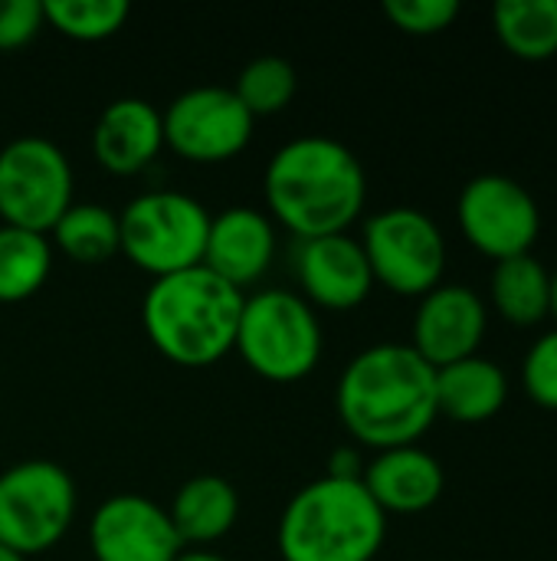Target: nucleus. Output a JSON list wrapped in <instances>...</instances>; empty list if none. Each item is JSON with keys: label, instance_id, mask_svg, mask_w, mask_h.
Returning a JSON list of instances; mask_svg holds the SVG:
<instances>
[{"label": "nucleus", "instance_id": "obj_4", "mask_svg": "<svg viewBox=\"0 0 557 561\" xmlns=\"http://www.w3.org/2000/svg\"><path fill=\"white\" fill-rule=\"evenodd\" d=\"M387 516L361 480L318 477L282 510L276 549L282 561H374Z\"/></svg>", "mask_w": 557, "mask_h": 561}, {"label": "nucleus", "instance_id": "obj_9", "mask_svg": "<svg viewBox=\"0 0 557 561\" xmlns=\"http://www.w3.org/2000/svg\"><path fill=\"white\" fill-rule=\"evenodd\" d=\"M72 204V164L43 135H20L0 148V224L46 233Z\"/></svg>", "mask_w": 557, "mask_h": 561}, {"label": "nucleus", "instance_id": "obj_29", "mask_svg": "<svg viewBox=\"0 0 557 561\" xmlns=\"http://www.w3.org/2000/svg\"><path fill=\"white\" fill-rule=\"evenodd\" d=\"M325 477L332 480H361L364 477V457L358 447H335L325 467Z\"/></svg>", "mask_w": 557, "mask_h": 561}, {"label": "nucleus", "instance_id": "obj_14", "mask_svg": "<svg viewBox=\"0 0 557 561\" xmlns=\"http://www.w3.org/2000/svg\"><path fill=\"white\" fill-rule=\"evenodd\" d=\"M486 302L476 289L460 283H440L420 299L414 312L410 348L430 368H446L479 352L486 339Z\"/></svg>", "mask_w": 557, "mask_h": 561}, {"label": "nucleus", "instance_id": "obj_6", "mask_svg": "<svg viewBox=\"0 0 557 561\" xmlns=\"http://www.w3.org/2000/svg\"><path fill=\"white\" fill-rule=\"evenodd\" d=\"M121 253L151 279L204 263L210 210L184 191H144L118 210Z\"/></svg>", "mask_w": 557, "mask_h": 561}, {"label": "nucleus", "instance_id": "obj_8", "mask_svg": "<svg viewBox=\"0 0 557 561\" xmlns=\"http://www.w3.org/2000/svg\"><path fill=\"white\" fill-rule=\"evenodd\" d=\"M374 283L397 296L423 299L443 283L446 240L437 220L417 207H384L368 217L361 230Z\"/></svg>", "mask_w": 557, "mask_h": 561}, {"label": "nucleus", "instance_id": "obj_12", "mask_svg": "<svg viewBox=\"0 0 557 561\" xmlns=\"http://www.w3.org/2000/svg\"><path fill=\"white\" fill-rule=\"evenodd\" d=\"M89 549L95 561H174L184 552L167 510L141 493H118L95 506Z\"/></svg>", "mask_w": 557, "mask_h": 561}, {"label": "nucleus", "instance_id": "obj_7", "mask_svg": "<svg viewBox=\"0 0 557 561\" xmlns=\"http://www.w3.org/2000/svg\"><path fill=\"white\" fill-rule=\"evenodd\" d=\"M76 519V483L53 460H23L0 473V546L23 559L49 552Z\"/></svg>", "mask_w": 557, "mask_h": 561}, {"label": "nucleus", "instance_id": "obj_25", "mask_svg": "<svg viewBox=\"0 0 557 561\" xmlns=\"http://www.w3.org/2000/svg\"><path fill=\"white\" fill-rule=\"evenodd\" d=\"M131 7L125 0H43V16L69 39L95 43L115 36Z\"/></svg>", "mask_w": 557, "mask_h": 561}, {"label": "nucleus", "instance_id": "obj_15", "mask_svg": "<svg viewBox=\"0 0 557 561\" xmlns=\"http://www.w3.org/2000/svg\"><path fill=\"white\" fill-rule=\"evenodd\" d=\"M276 260V220L250 204L223 207L210 214L204 263L223 283L246 289L269 273Z\"/></svg>", "mask_w": 557, "mask_h": 561}, {"label": "nucleus", "instance_id": "obj_2", "mask_svg": "<svg viewBox=\"0 0 557 561\" xmlns=\"http://www.w3.org/2000/svg\"><path fill=\"white\" fill-rule=\"evenodd\" d=\"M266 207L295 240L348 233L368 201L358 154L328 135H299L276 148L263 174Z\"/></svg>", "mask_w": 557, "mask_h": 561}, {"label": "nucleus", "instance_id": "obj_31", "mask_svg": "<svg viewBox=\"0 0 557 561\" xmlns=\"http://www.w3.org/2000/svg\"><path fill=\"white\" fill-rule=\"evenodd\" d=\"M548 316L557 322V273H552V296H548Z\"/></svg>", "mask_w": 557, "mask_h": 561}, {"label": "nucleus", "instance_id": "obj_30", "mask_svg": "<svg viewBox=\"0 0 557 561\" xmlns=\"http://www.w3.org/2000/svg\"><path fill=\"white\" fill-rule=\"evenodd\" d=\"M174 561H227L223 556H217V552H207V549H184L181 556Z\"/></svg>", "mask_w": 557, "mask_h": 561}, {"label": "nucleus", "instance_id": "obj_28", "mask_svg": "<svg viewBox=\"0 0 557 561\" xmlns=\"http://www.w3.org/2000/svg\"><path fill=\"white\" fill-rule=\"evenodd\" d=\"M43 26V0H0V53L26 46Z\"/></svg>", "mask_w": 557, "mask_h": 561}, {"label": "nucleus", "instance_id": "obj_19", "mask_svg": "<svg viewBox=\"0 0 557 561\" xmlns=\"http://www.w3.org/2000/svg\"><path fill=\"white\" fill-rule=\"evenodd\" d=\"M509 398V378L492 358H463L437 368V411L460 424L492 421Z\"/></svg>", "mask_w": 557, "mask_h": 561}, {"label": "nucleus", "instance_id": "obj_21", "mask_svg": "<svg viewBox=\"0 0 557 561\" xmlns=\"http://www.w3.org/2000/svg\"><path fill=\"white\" fill-rule=\"evenodd\" d=\"M496 312L519 329L538 325L548 316V296H552V273L535 260L532 253L512 256L496 263L492 286H489Z\"/></svg>", "mask_w": 557, "mask_h": 561}, {"label": "nucleus", "instance_id": "obj_17", "mask_svg": "<svg viewBox=\"0 0 557 561\" xmlns=\"http://www.w3.org/2000/svg\"><path fill=\"white\" fill-rule=\"evenodd\" d=\"M361 483L384 516H417L440 503L446 477L433 454L410 444L381 450L371 463H364Z\"/></svg>", "mask_w": 557, "mask_h": 561}, {"label": "nucleus", "instance_id": "obj_13", "mask_svg": "<svg viewBox=\"0 0 557 561\" xmlns=\"http://www.w3.org/2000/svg\"><path fill=\"white\" fill-rule=\"evenodd\" d=\"M292 273L302 289L299 296L312 309L318 306L332 312H348V309H358L374 289V276L361 250V240L348 233L295 240Z\"/></svg>", "mask_w": 557, "mask_h": 561}, {"label": "nucleus", "instance_id": "obj_22", "mask_svg": "<svg viewBox=\"0 0 557 561\" xmlns=\"http://www.w3.org/2000/svg\"><path fill=\"white\" fill-rule=\"evenodd\" d=\"M492 26L515 59L545 62L557 56V0H499Z\"/></svg>", "mask_w": 557, "mask_h": 561}, {"label": "nucleus", "instance_id": "obj_16", "mask_svg": "<svg viewBox=\"0 0 557 561\" xmlns=\"http://www.w3.org/2000/svg\"><path fill=\"white\" fill-rule=\"evenodd\" d=\"M164 148V122L161 108L138 95H121L108 102L92 128V154L95 161L118 174H141Z\"/></svg>", "mask_w": 557, "mask_h": 561}, {"label": "nucleus", "instance_id": "obj_32", "mask_svg": "<svg viewBox=\"0 0 557 561\" xmlns=\"http://www.w3.org/2000/svg\"><path fill=\"white\" fill-rule=\"evenodd\" d=\"M0 561H30V559H23V556H16L13 549H7V546H0Z\"/></svg>", "mask_w": 557, "mask_h": 561}, {"label": "nucleus", "instance_id": "obj_3", "mask_svg": "<svg viewBox=\"0 0 557 561\" xmlns=\"http://www.w3.org/2000/svg\"><path fill=\"white\" fill-rule=\"evenodd\" d=\"M246 293L213 276L207 266L151 279L141 322L148 342L174 365L207 368L236 345Z\"/></svg>", "mask_w": 557, "mask_h": 561}, {"label": "nucleus", "instance_id": "obj_10", "mask_svg": "<svg viewBox=\"0 0 557 561\" xmlns=\"http://www.w3.org/2000/svg\"><path fill=\"white\" fill-rule=\"evenodd\" d=\"M164 148L194 164H220L236 158L256 128L250 108L230 85H194L161 112Z\"/></svg>", "mask_w": 557, "mask_h": 561}, {"label": "nucleus", "instance_id": "obj_26", "mask_svg": "<svg viewBox=\"0 0 557 561\" xmlns=\"http://www.w3.org/2000/svg\"><path fill=\"white\" fill-rule=\"evenodd\" d=\"M384 16L410 36H437L460 16L456 0H384Z\"/></svg>", "mask_w": 557, "mask_h": 561}, {"label": "nucleus", "instance_id": "obj_23", "mask_svg": "<svg viewBox=\"0 0 557 561\" xmlns=\"http://www.w3.org/2000/svg\"><path fill=\"white\" fill-rule=\"evenodd\" d=\"M53 270V243L46 233L0 224V302L13 306L43 289Z\"/></svg>", "mask_w": 557, "mask_h": 561}, {"label": "nucleus", "instance_id": "obj_1", "mask_svg": "<svg viewBox=\"0 0 557 561\" xmlns=\"http://www.w3.org/2000/svg\"><path fill=\"white\" fill-rule=\"evenodd\" d=\"M335 411L341 427L378 454L410 447L440 417L437 368H430L410 345H371L341 371Z\"/></svg>", "mask_w": 557, "mask_h": 561}, {"label": "nucleus", "instance_id": "obj_11", "mask_svg": "<svg viewBox=\"0 0 557 561\" xmlns=\"http://www.w3.org/2000/svg\"><path fill=\"white\" fill-rule=\"evenodd\" d=\"M456 220L463 237L496 263L532 253L542 233L538 201L509 174L473 178L460 194Z\"/></svg>", "mask_w": 557, "mask_h": 561}, {"label": "nucleus", "instance_id": "obj_5", "mask_svg": "<svg viewBox=\"0 0 557 561\" xmlns=\"http://www.w3.org/2000/svg\"><path fill=\"white\" fill-rule=\"evenodd\" d=\"M233 348L253 375L292 385L318 368L325 335L315 309L299 293L263 289L246 296Z\"/></svg>", "mask_w": 557, "mask_h": 561}, {"label": "nucleus", "instance_id": "obj_24", "mask_svg": "<svg viewBox=\"0 0 557 561\" xmlns=\"http://www.w3.org/2000/svg\"><path fill=\"white\" fill-rule=\"evenodd\" d=\"M230 89L250 108L253 118L276 115V112H282L295 99V92H299V72H295V66L286 56L263 53V56L250 59L240 69V76H236V82Z\"/></svg>", "mask_w": 557, "mask_h": 561}, {"label": "nucleus", "instance_id": "obj_18", "mask_svg": "<svg viewBox=\"0 0 557 561\" xmlns=\"http://www.w3.org/2000/svg\"><path fill=\"white\" fill-rule=\"evenodd\" d=\"M171 526L184 549H204L230 536L240 519V493L217 473H197L184 480L167 506Z\"/></svg>", "mask_w": 557, "mask_h": 561}, {"label": "nucleus", "instance_id": "obj_27", "mask_svg": "<svg viewBox=\"0 0 557 561\" xmlns=\"http://www.w3.org/2000/svg\"><path fill=\"white\" fill-rule=\"evenodd\" d=\"M522 385L532 404L557 411V329L545 332L525 355L522 365Z\"/></svg>", "mask_w": 557, "mask_h": 561}, {"label": "nucleus", "instance_id": "obj_20", "mask_svg": "<svg viewBox=\"0 0 557 561\" xmlns=\"http://www.w3.org/2000/svg\"><path fill=\"white\" fill-rule=\"evenodd\" d=\"M49 243L82 266L108 263L115 253H121L118 214L95 201H72L69 210L49 230Z\"/></svg>", "mask_w": 557, "mask_h": 561}]
</instances>
